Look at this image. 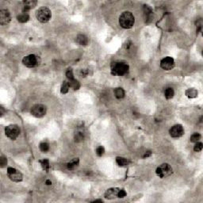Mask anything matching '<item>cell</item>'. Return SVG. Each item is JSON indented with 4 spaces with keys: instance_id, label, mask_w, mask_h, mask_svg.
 I'll return each mask as SVG.
<instances>
[{
    "instance_id": "obj_12",
    "label": "cell",
    "mask_w": 203,
    "mask_h": 203,
    "mask_svg": "<svg viewBox=\"0 0 203 203\" xmlns=\"http://www.w3.org/2000/svg\"><path fill=\"white\" fill-rule=\"evenodd\" d=\"M120 189L118 187H112L110 188L105 192L104 196L106 199H114L118 196V192Z\"/></svg>"
},
{
    "instance_id": "obj_28",
    "label": "cell",
    "mask_w": 203,
    "mask_h": 203,
    "mask_svg": "<svg viewBox=\"0 0 203 203\" xmlns=\"http://www.w3.org/2000/svg\"><path fill=\"white\" fill-rule=\"evenodd\" d=\"M202 148H203L202 143L198 141V142H196V144H195V145H194V152H199L202 150Z\"/></svg>"
},
{
    "instance_id": "obj_31",
    "label": "cell",
    "mask_w": 203,
    "mask_h": 203,
    "mask_svg": "<svg viewBox=\"0 0 203 203\" xmlns=\"http://www.w3.org/2000/svg\"><path fill=\"white\" fill-rule=\"evenodd\" d=\"M66 76H67V78L68 79V80L72 79H75L74 74H73V71H72L71 68H68V70H67V71H66Z\"/></svg>"
},
{
    "instance_id": "obj_30",
    "label": "cell",
    "mask_w": 203,
    "mask_h": 203,
    "mask_svg": "<svg viewBox=\"0 0 203 203\" xmlns=\"http://www.w3.org/2000/svg\"><path fill=\"white\" fill-rule=\"evenodd\" d=\"M7 157H5L4 156H1L0 157V165H1V167L3 168L7 166Z\"/></svg>"
},
{
    "instance_id": "obj_1",
    "label": "cell",
    "mask_w": 203,
    "mask_h": 203,
    "mask_svg": "<svg viewBox=\"0 0 203 203\" xmlns=\"http://www.w3.org/2000/svg\"><path fill=\"white\" fill-rule=\"evenodd\" d=\"M135 23V17L129 11L123 12L119 17V24L123 29L129 30L132 28Z\"/></svg>"
},
{
    "instance_id": "obj_6",
    "label": "cell",
    "mask_w": 203,
    "mask_h": 203,
    "mask_svg": "<svg viewBox=\"0 0 203 203\" xmlns=\"http://www.w3.org/2000/svg\"><path fill=\"white\" fill-rule=\"evenodd\" d=\"M5 133L10 140H16L20 134V129L17 125H10L5 128Z\"/></svg>"
},
{
    "instance_id": "obj_9",
    "label": "cell",
    "mask_w": 203,
    "mask_h": 203,
    "mask_svg": "<svg viewBox=\"0 0 203 203\" xmlns=\"http://www.w3.org/2000/svg\"><path fill=\"white\" fill-rule=\"evenodd\" d=\"M160 67L166 71L171 70L175 67V60L171 56H167L161 60L160 61Z\"/></svg>"
},
{
    "instance_id": "obj_32",
    "label": "cell",
    "mask_w": 203,
    "mask_h": 203,
    "mask_svg": "<svg viewBox=\"0 0 203 203\" xmlns=\"http://www.w3.org/2000/svg\"><path fill=\"white\" fill-rule=\"evenodd\" d=\"M126 195H127V194H126V192H125V190L120 189V190H119V192H118V198H125Z\"/></svg>"
},
{
    "instance_id": "obj_25",
    "label": "cell",
    "mask_w": 203,
    "mask_h": 203,
    "mask_svg": "<svg viewBox=\"0 0 203 203\" xmlns=\"http://www.w3.org/2000/svg\"><path fill=\"white\" fill-rule=\"evenodd\" d=\"M69 88H70V87H69V84H68V82L64 81L63 82V84L61 86L60 92L62 94H64V95H65V94H67L68 91H69Z\"/></svg>"
},
{
    "instance_id": "obj_13",
    "label": "cell",
    "mask_w": 203,
    "mask_h": 203,
    "mask_svg": "<svg viewBox=\"0 0 203 203\" xmlns=\"http://www.w3.org/2000/svg\"><path fill=\"white\" fill-rule=\"evenodd\" d=\"M37 2L36 0H29V1H24L23 2V12H27L31 9H33L37 6Z\"/></svg>"
},
{
    "instance_id": "obj_36",
    "label": "cell",
    "mask_w": 203,
    "mask_h": 203,
    "mask_svg": "<svg viewBox=\"0 0 203 203\" xmlns=\"http://www.w3.org/2000/svg\"><path fill=\"white\" fill-rule=\"evenodd\" d=\"M103 202V201L102 199H97L94 201V202Z\"/></svg>"
},
{
    "instance_id": "obj_5",
    "label": "cell",
    "mask_w": 203,
    "mask_h": 203,
    "mask_svg": "<svg viewBox=\"0 0 203 203\" xmlns=\"http://www.w3.org/2000/svg\"><path fill=\"white\" fill-rule=\"evenodd\" d=\"M173 172L172 167L170 166L168 163H162L159 165L156 170V173L159 178H166L167 176L171 175Z\"/></svg>"
},
{
    "instance_id": "obj_11",
    "label": "cell",
    "mask_w": 203,
    "mask_h": 203,
    "mask_svg": "<svg viewBox=\"0 0 203 203\" xmlns=\"http://www.w3.org/2000/svg\"><path fill=\"white\" fill-rule=\"evenodd\" d=\"M10 20H11V16H10V12L8 10H0V24L2 26H6L7 24H9Z\"/></svg>"
},
{
    "instance_id": "obj_10",
    "label": "cell",
    "mask_w": 203,
    "mask_h": 203,
    "mask_svg": "<svg viewBox=\"0 0 203 203\" xmlns=\"http://www.w3.org/2000/svg\"><path fill=\"white\" fill-rule=\"evenodd\" d=\"M169 133L173 138H179L184 134V129L181 125H175L170 129Z\"/></svg>"
},
{
    "instance_id": "obj_14",
    "label": "cell",
    "mask_w": 203,
    "mask_h": 203,
    "mask_svg": "<svg viewBox=\"0 0 203 203\" xmlns=\"http://www.w3.org/2000/svg\"><path fill=\"white\" fill-rule=\"evenodd\" d=\"M84 136L85 133L83 129H82V128H79V129L75 131L74 135V138L75 142H81V141H83V139H84Z\"/></svg>"
},
{
    "instance_id": "obj_26",
    "label": "cell",
    "mask_w": 203,
    "mask_h": 203,
    "mask_svg": "<svg viewBox=\"0 0 203 203\" xmlns=\"http://www.w3.org/2000/svg\"><path fill=\"white\" fill-rule=\"evenodd\" d=\"M202 138V136L198 132H194L193 135L190 136V141L193 143L198 142Z\"/></svg>"
},
{
    "instance_id": "obj_20",
    "label": "cell",
    "mask_w": 203,
    "mask_h": 203,
    "mask_svg": "<svg viewBox=\"0 0 203 203\" xmlns=\"http://www.w3.org/2000/svg\"><path fill=\"white\" fill-rule=\"evenodd\" d=\"M185 95L190 98H194L198 96V91L194 89V88H190V89H187L185 91Z\"/></svg>"
},
{
    "instance_id": "obj_4",
    "label": "cell",
    "mask_w": 203,
    "mask_h": 203,
    "mask_svg": "<svg viewBox=\"0 0 203 203\" xmlns=\"http://www.w3.org/2000/svg\"><path fill=\"white\" fill-rule=\"evenodd\" d=\"M40 62H41L40 57L34 54L26 56L22 60V64L27 68H35L37 65H40Z\"/></svg>"
},
{
    "instance_id": "obj_3",
    "label": "cell",
    "mask_w": 203,
    "mask_h": 203,
    "mask_svg": "<svg viewBox=\"0 0 203 203\" xmlns=\"http://www.w3.org/2000/svg\"><path fill=\"white\" fill-rule=\"evenodd\" d=\"M36 17L41 23H47L52 17V12L48 7H41L36 11Z\"/></svg>"
},
{
    "instance_id": "obj_17",
    "label": "cell",
    "mask_w": 203,
    "mask_h": 203,
    "mask_svg": "<svg viewBox=\"0 0 203 203\" xmlns=\"http://www.w3.org/2000/svg\"><path fill=\"white\" fill-rule=\"evenodd\" d=\"M17 22H19L21 23H26L30 20V15H29L27 12H23L22 11V14L17 16Z\"/></svg>"
},
{
    "instance_id": "obj_8",
    "label": "cell",
    "mask_w": 203,
    "mask_h": 203,
    "mask_svg": "<svg viewBox=\"0 0 203 203\" xmlns=\"http://www.w3.org/2000/svg\"><path fill=\"white\" fill-rule=\"evenodd\" d=\"M7 175L10 178V179L15 183L22 182L23 179V175L13 167H8L7 168Z\"/></svg>"
},
{
    "instance_id": "obj_7",
    "label": "cell",
    "mask_w": 203,
    "mask_h": 203,
    "mask_svg": "<svg viewBox=\"0 0 203 203\" xmlns=\"http://www.w3.org/2000/svg\"><path fill=\"white\" fill-rule=\"evenodd\" d=\"M31 114L37 118H43L45 114H46V112H47V109L46 106L42 104H35L32 106L31 108Z\"/></svg>"
},
{
    "instance_id": "obj_29",
    "label": "cell",
    "mask_w": 203,
    "mask_h": 203,
    "mask_svg": "<svg viewBox=\"0 0 203 203\" xmlns=\"http://www.w3.org/2000/svg\"><path fill=\"white\" fill-rule=\"evenodd\" d=\"M105 153V149L103 146H99L96 149V154L98 156H103V154Z\"/></svg>"
},
{
    "instance_id": "obj_27",
    "label": "cell",
    "mask_w": 203,
    "mask_h": 203,
    "mask_svg": "<svg viewBox=\"0 0 203 203\" xmlns=\"http://www.w3.org/2000/svg\"><path fill=\"white\" fill-rule=\"evenodd\" d=\"M40 150L43 152H47L49 150V145L47 142H42L40 144Z\"/></svg>"
},
{
    "instance_id": "obj_16",
    "label": "cell",
    "mask_w": 203,
    "mask_h": 203,
    "mask_svg": "<svg viewBox=\"0 0 203 203\" xmlns=\"http://www.w3.org/2000/svg\"><path fill=\"white\" fill-rule=\"evenodd\" d=\"M79 164V158H75V159H71L70 162L68 163L67 167H68V170L73 171V170L78 167Z\"/></svg>"
},
{
    "instance_id": "obj_23",
    "label": "cell",
    "mask_w": 203,
    "mask_h": 203,
    "mask_svg": "<svg viewBox=\"0 0 203 203\" xmlns=\"http://www.w3.org/2000/svg\"><path fill=\"white\" fill-rule=\"evenodd\" d=\"M164 95H165V98L167 99H171L174 97V95H175V92H174V90H173L171 87H168L165 90V92H164Z\"/></svg>"
},
{
    "instance_id": "obj_33",
    "label": "cell",
    "mask_w": 203,
    "mask_h": 203,
    "mask_svg": "<svg viewBox=\"0 0 203 203\" xmlns=\"http://www.w3.org/2000/svg\"><path fill=\"white\" fill-rule=\"evenodd\" d=\"M81 74L83 76H86V75L88 74V71L87 70H86V69H83V70H82L81 71Z\"/></svg>"
},
{
    "instance_id": "obj_22",
    "label": "cell",
    "mask_w": 203,
    "mask_h": 203,
    "mask_svg": "<svg viewBox=\"0 0 203 203\" xmlns=\"http://www.w3.org/2000/svg\"><path fill=\"white\" fill-rule=\"evenodd\" d=\"M39 163H41V166L42 169L44 170L45 171H48L49 170V160L48 159H43L39 160Z\"/></svg>"
},
{
    "instance_id": "obj_35",
    "label": "cell",
    "mask_w": 203,
    "mask_h": 203,
    "mask_svg": "<svg viewBox=\"0 0 203 203\" xmlns=\"http://www.w3.org/2000/svg\"><path fill=\"white\" fill-rule=\"evenodd\" d=\"M45 183H46V185L49 186V185H51V184H52V182H51V180L47 179L46 180V182H45Z\"/></svg>"
},
{
    "instance_id": "obj_24",
    "label": "cell",
    "mask_w": 203,
    "mask_h": 203,
    "mask_svg": "<svg viewBox=\"0 0 203 203\" xmlns=\"http://www.w3.org/2000/svg\"><path fill=\"white\" fill-rule=\"evenodd\" d=\"M143 12H144V14L145 15L146 17H149V16L152 13V9L149 5H144L143 6Z\"/></svg>"
},
{
    "instance_id": "obj_34",
    "label": "cell",
    "mask_w": 203,
    "mask_h": 203,
    "mask_svg": "<svg viewBox=\"0 0 203 203\" xmlns=\"http://www.w3.org/2000/svg\"><path fill=\"white\" fill-rule=\"evenodd\" d=\"M151 155H152V152H145V154L144 155V158H148V157H149V156H151Z\"/></svg>"
},
{
    "instance_id": "obj_19",
    "label": "cell",
    "mask_w": 203,
    "mask_h": 203,
    "mask_svg": "<svg viewBox=\"0 0 203 203\" xmlns=\"http://www.w3.org/2000/svg\"><path fill=\"white\" fill-rule=\"evenodd\" d=\"M116 162L118 163V165L120 167H126L129 163L128 159H125L124 157H121V156H118L116 158Z\"/></svg>"
},
{
    "instance_id": "obj_15",
    "label": "cell",
    "mask_w": 203,
    "mask_h": 203,
    "mask_svg": "<svg viewBox=\"0 0 203 203\" xmlns=\"http://www.w3.org/2000/svg\"><path fill=\"white\" fill-rule=\"evenodd\" d=\"M75 41L80 45H87L88 44V38L84 34H79L76 37Z\"/></svg>"
},
{
    "instance_id": "obj_2",
    "label": "cell",
    "mask_w": 203,
    "mask_h": 203,
    "mask_svg": "<svg viewBox=\"0 0 203 203\" xmlns=\"http://www.w3.org/2000/svg\"><path fill=\"white\" fill-rule=\"evenodd\" d=\"M129 70V65L125 62H114L111 65V73L114 75H124Z\"/></svg>"
},
{
    "instance_id": "obj_21",
    "label": "cell",
    "mask_w": 203,
    "mask_h": 203,
    "mask_svg": "<svg viewBox=\"0 0 203 203\" xmlns=\"http://www.w3.org/2000/svg\"><path fill=\"white\" fill-rule=\"evenodd\" d=\"M114 95L118 99H122L125 97V91L122 87H118L114 89Z\"/></svg>"
},
{
    "instance_id": "obj_18",
    "label": "cell",
    "mask_w": 203,
    "mask_h": 203,
    "mask_svg": "<svg viewBox=\"0 0 203 203\" xmlns=\"http://www.w3.org/2000/svg\"><path fill=\"white\" fill-rule=\"evenodd\" d=\"M68 84H69V87L72 88L75 91L79 90V89L80 88V83H79V82L77 79H72L68 80Z\"/></svg>"
}]
</instances>
